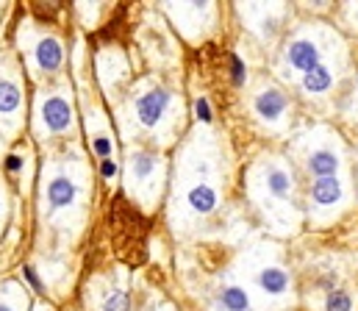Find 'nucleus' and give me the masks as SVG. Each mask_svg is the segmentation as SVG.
<instances>
[{
    "label": "nucleus",
    "mask_w": 358,
    "mask_h": 311,
    "mask_svg": "<svg viewBox=\"0 0 358 311\" xmlns=\"http://www.w3.org/2000/svg\"><path fill=\"white\" fill-rule=\"evenodd\" d=\"M34 128L39 136H64L76 133V108L70 89L39 92L34 103Z\"/></svg>",
    "instance_id": "1"
},
{
    "label": "nucleus",
    "mask_w": 358,
    "mask_h": 311,
    "mask_svg": "<svg viewBox=\"0 0 358 311\" xmlns=\"http://www.w3.org/2000/svg\"><path fill=\"white\" fill-rule=\"evenodd\" d=\"M22 50L31 75H53L64 64V45L53 34H25Z\"/></svg>",
    "instance_id": "2"
},
{
    "label": "nucleus",
    "mask_w": 358,
    "mask_h": 311,
    "mask_svg": "<svg viewBox=\"0 0 358 311\" xmlns=\"http://www.w3.org/2000/svg\"><path fill=\"white\" fill-rule=\"evenodd\" d=\"M159 178H162V156L156 150H145V147H136L128 153L125 159V181H128V189L136 192V195H145V192H159Z\"/></svg>",
    "instance_id": "3"
},
{
    "label": "nucleus",
    "mask_w": 358,
    "mask_h": 311,
    "mask_svg": "<svg viewBox=\"0 0 358 311\" xmlns=\"http://www.w3.org/2000/svg\"><path fill=\"white\" fill-rule=\"evenodd\" d=\"M22 111H25V98L22 87L8 64H0V133L11 139L20 125H22Z\"/></svg>",
    "instance_id": "4"
},
{
    "label": "nucleus",
    "mask_w": 358,
    "mask_h": 311,
    "mask_svg": "<svg viewBox=\"0 0 358 311\" xmlns=\"http://www.w3.org/2000/svg\"><path fill=\"white\" fill-rule=\"evenodd\" d=\"M173 103V95L164 89V87H150V89H145L136 101H134V120H136V125H142V128H156L164 117H167V108Z\"/></svg>",
    "instance_id": "5"
},
{
    "label": "nucleus",
    "mask_w": 358,
    "mask_h": 311,
    "mask_svg": "<svg viewBox=\"0 0 358 311\" xmlns=\"http://www.w3.org/2000/svg\"><path fill=\"white\" fill-rule=\"evenodd\" d=\"M78 195H81L78 181L67 173H56V175H50V181L42 192V203L48 208V214H62L78 203Z\"/></svg>",
    "instance_id": "6"
},
{
    "label": "nucleus",
    "mask_w": 358,
    "mask_h": 311,
    "mask_svg": "<svg viewBox=\"0 0 358 311\" xmlns=\"http://www.w3.org/2000/svg\"><path fill=\"white\" fill-rule=\"evenodd\" d=\"M286 64H289L292 70H300V73L314 70V67L320 64V48H317V42H311V39H297V42H292L289 50H286Z\"/></svg>",
    "instance_id": "7"
},
{
    "label": "nucleus",
    "mask_w": 358,
    "mask_h": 311,
    "mask_svg": "<svg viewBox=\"0 0 358 311\" xmlns=\"http://www.w3.org/2000/svg\"><path fill=\"white\" fill-rule=\"evenodd\" d=\"M345 187L339 178H314L311 184V203L317 208H334L342 203Z\"/></svg>",
    "instance_id": "8"
},
{
    "label": "nucleus",
    "mask_w": 358,
    "mask_h": 311,
    "mask_svg": "<svg viewBox=\"0 0 358 311\" xmlns=\"http://www.w3.org/2000/svg\"><path fill=\"white\" fill-rule=\"evenodd\" d=\"M256 114L262 117V120H267V122H278L283 114H286V98H283V92L280 89H275V87H267V89H262L259 95H256Z\"/></svg>",
    "instance_id": "9"
},
{
    "label": "nucleus",
    "mask_w": 358,
    "mask_h": 311,
    "mask_svg": "<svg viewBox=\"0 0 358 311\" xmlns=\"http://www.w3.org/2000/svg\"><path fill=\"white\" fill-rule=\"evenodd\" d=\"M306 167H308V173H311L314 178H336L342 161H339V156H336L334 150L320 147V150H314V153L308 156Z\"/></svg>",
    "instance_id": "10"
},
{
    "label": "nucleus",
    "mask_w": 358,
    "mask_h": 311,
    "mask_svg": "<svg viewBox=\"0 0 358 311\" xmlns=\"http://www.w3.org/2000/svg\"><path fill=\"white\" fill-rule=\"evenodd\" d=\"M256 281H259V289L269 298H283L289 292V275L280 267H262Z\"/></svg>",
    "instance_id": "11"
},
{
    "label": "nucleus",
    "mask_w": 358,
    "mask_h": 311,
    "mask_svg": "<svg viewBox=\"0 0 358 311\" xmlns=\"http://www.w3.org/2000/svg\"><path fill=\"white\" fill-rule=\"evenodd\" d=\"M217 309L220 311H253L250 295L239 284H228L217 292Z\"/></svg>",
    "instance_id": "12"
},
{
    "label": "nucleus",
    "mask_w": 358,
    "mask_h": 311,
    "mask_svg": "<svg viewBox=\"0 0 358 311\" xmlns=\"http://www.w3.org/2000/svg\"><path fill=\"white\" fill-rule=\"evenodd\" d=\"M186 203L194 214L206 217V214H211L217 208V189L208 187V184H197V187H192L186 192Z\"/></svg>",
    "instance_id": "13"
},
{
    "label": "nucleus",
    "mask_w": 358,
    "mask_h": 311,
    "mask_svg": "<svg viewBox=\"0 0 358 311\" xmlns=\"http://www.w3.org/2000/svg\"><path fill=\"white\" fill-rule=\"evenodd\" d=\"M334 87V70L325 64H317L314 70L303 73V89L308 95H325Z\"/></svg>",
    "instance_id": "14"
},
{
    "label": "nucleus",
    "mask_w": 358,
    "mask_h": 311,
    "mask_svg": "<svg viewBox=\"0 0 358 311\" xmlns=\"http://www.w3.org/2000/svg\"><path fill=\"white\" fill-rule=\"evenodd\" d=\"M267 192L278 201H286L292 195V175L283 167H269L267 170Z\"/></svg>",
    "instance_id": "15"
},
{
    "label": "nucleus",
    "mask_w": 358,
    "mask_h": 311,
    "mask_svg": "<svg viewBox=\"0 0 358 311\" xmlns=\"http://www.w3.org/2000/svg\"><path fill=\"white\" fill-rule=\"evenodd\" d=\"M100 311H131V298L125 289L111 287L108 292H103L100 298Z\"/></svg>",
    "instance_id": "16"
},
{
    "label": "nucleus",
    "mask_w": 358,
    "mask_h": 311,
    "mask_svg": "<svg viewBox=\"0 0 358 311\" xmlns=\"http://www.w3.org/2000/svg\"><path fill=\"white\" fill-rule=\"evenodd\" d=\"M325 311H353V298L345 289H331L325 295Z\"/></svg>",
    "instance_id": "17"
},
{
    "label": "nucleus",
    "mask_w": 358,
    "mask_h": 311,
    "mask_svg": "<svg viewBox=\"0 0 358 311\" xmlns=\"http://www.w3.org/2000/svg\"><path fill=\"white\" fill-rule=\"evenodd\" d=\"M197 114H200L203 120H211V111H208V103H206V101H197Z\"/></svg>",
    "instance_id": "18"
},
{
    "label": "nucleus",
    "mask_w": 358,
    "mask_h": 311,
    "mask_svg": "<svg viewBox=\"0 0 358 311\" xmlns=\"http://www.w3.org/2000/svg\"><path fill=\"white\" fill-rule=\"evenodd\" d=\"M0 311H20V309H17V306H14L8 298H0Z\"/></svg>",
    "instance_id": "19"
},
{
    "label": "nucleus",
    "mask_w": 358,
    "mask_h": 311,
    "mask_svg": "<svg viewBox=\"0 0 358 311\" xmlns=\"http://www.w3.org/2000/svg\"><path fill=\"white\" fill-rule=\"evenodd\" d=\"M234 78H236V84H242V64L234 59Z\"/></svg>",
    "instance_id": "20"
},
{
    "label": "nucleus",
    "mask_w": 358,
    "mask_h": 311,
    "mask_svg": "<svg viewBox=\"0 0 358 311\" xmlns=\"http://www.w3.org/2000/svg\"><path fill=\"white\" fill-rule=\"evenodd\" d=\"M3 206H6V201H3V192H0V217H3Z\"/></svg>",
    "instance_id": "21"
}]
</instances>
